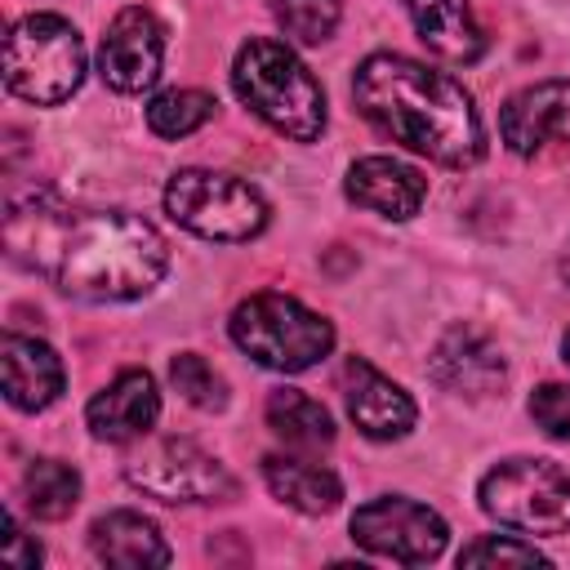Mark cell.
I'll list each match as a JSON object with an SVG mask.
<instances>
[{"mask_svg":"<svg viewBox=\"0 0 570 570\" xmlns=\"http://www.w3.org/2000/svg\"><path fill=\"white\" fill-rule=\"evenodd\" d=\"M125 481L160 503H227L240 490L223 459L183 436H142L125 459Z\"/></svg>","mask_w":570,"mask_h":570,"instance_id":"8","label":"cell"},{"mask_svg":"<svg viewBox=\"0 0 570 570\" xmlns=\"http://www.w3.org/2000/svg\"><path fill=\"white\" fill-rule=\"evenodd\" d=\"M165 214L200 236V240H223L240 245L254 240L267 227V200L254 183L223 174V169H178L165 183Z\"/></svg>","mask_w":570,"mask_h":570,"instance_id":"6","label":"cell"},{"mask_svg":"<svg viewBox=\"0 0 570 570\" xmlns=\"http://www.w3.org/2000/svg\"><path fill=\"white\" fill-rule=\"evenodd\" d=\"M343 383V401H347V419L370 436V441H401L414 432L419 423V405L414 396L392 383L387 374H379L365 356H347L338 370Z\"/></svg>","mask_w":570,"mask_h":570,"instance_id":"11","label":"cell"},{"mask_svg":"<svg viewBox=\"0 0 570 570\" xmlns=\"http://www.w3.org/2000/svg\"><path fill=\"white\" fill-rule=\"evenodd\" d=\"M22 503L36 521H62L80 503V472L62 459H31L22 472Z\"/></svg>","mask_w":570,"mask_h":570,"instance_id":"21","label":"cell"},{"mask_svg":"<svg viewBox=\"0 0 570 570\" xmlns=\"http://www.w3.org/2000/svg\"><path fill=\"white\" fill-rule=\"evenodd\" d=\"M214 111H218V102L205 89H165L147 102V129L156 138H187L200 125H209Z\"/></svg>","mask_w":570,"mask_h":570,"instance_id":"22","label":"cell"},{"mask_svg":"<svg viewBox=\"0 0 570 570\" xmlns=\"http://www.w3.org/2000/svg\"><path fill=\"white\" fill-rule=\"evenodd\" d=\"M561 361H566V365H570V330H566V334H561Z\"/></svg>","mask_w":570,"mask_h":570,"instance_id":"28","label":"cell"},{"mask_svg":"<svg viewBox=\"0 0 570 570\" xmlns=\"http://www.w3.org/2000/svg\"><path fill=\"white\" fill-rule=\"evenodd\" d=\"M169 383L196 410H223L227 405V379L205 356H196V352H178L169 361Z\"/></svg>","mask_w":570,"mask_h":570,"instance_id":"24","label":"cell"},{"mask_svg":"<svg viewBox=\"0 0 570 570\" xmlns=\"http://www.w3.org/2000/svg\"><path fill=\"white\" fill-rule=\"evenodd\" d=\"M428 374L454 396H494L508 383V361L476 325H450L428 356Z\"/></svg>","mask_w":570,"mask_h":570,"instance_id":"13","label":"cell"},{"mask_svg":"<svg viewBox=\"0 0 570 570\" xmlns=\"http://www.w3.org/2000/svg\"><path fill=\"white\" fill-rule=\"evenodd\" d=\"M267 9L294 45H325L343 18L338 0H267Z\"/></svg>","mask_w":570,"mask_h":570,"instance_id":"23","label":"cell"},{"mask_svg":"<svg viewBox=\"0 0 570 570\" xmlns=\"http://www.w3.org/2000/svg\"><path fill=\"white\" fill-rule=\"evenodd\" d=\"M263 481L285 508H294L303 517L334 512L338 499H343V481L325 463H312V459H298V454H267L263 459Z\"/></svg>","mask_w":570,"mask_h":570,"instance_id":"19","label":"cell"},{"mask_svg":"<svg viewBox=\"0 0 570 570\" xmlns=\"http://www.w3.org/2000/svg\"><path fill=\"white\" fill-rule=\"evenodd\" d=\"M343 191H347L352 205H361V209H370L379 218L405 223V218H414L423 209L428 178L414 165L396 160V156H361V160H352V169L343 178Z\"/></svg>","mask_w":570,"mask_h":570,"instance_id":"15","label":"cell"},{"mask_svg":"<svg viewBox=\"0 0 570 570\" xmlns=\"http://www.w3.org/2000/svg\"><path fill=\"white\" fill-rule=\"evenodd\" d=\"M232 343L276 374H303L334 352V325L281 289H258L232 307Z\"/></svg>","mask_w":570,"mask_h":570,"instance_id":"4","label":"cell"},{"mask_svg":"<svg viewBox=\"0 0 570 570\" xmlns=\"http://www.w3.org/2000/svg\"><path fill=\"white\" fill-rule=\"evenodd\" d=\"M165 67V27L151 9L129 4L107 22L98 45V76L116 94H142L160 80Z\"/></svg>","mask_w":570,"mask_h":570,"instance_id":"10","label":"cell"},{"mask_svg":"<svg viewBox=\"0 0 570 570\" xmlns=\"http://www.w3.org/2000/svg\"><path fill=\"white\" fill-rule=\"evenodd\" d=\"M85 80V40L62 13H27L4 36V85L36 107L67 102Z\"/></svg>","mask_w":570,"mask_h":570,"instance_id":"5","label":"cell"},{"mask_svg":"<svg viewBox=\"0 0 570 570\" xmlns=\"http://www.w3.org/2000/svg\"><path fill=\"white\" fill-rule=\"evenodd\" d=\"M0 379H4V401L22 414L49 410L67 387L62 356L49 343L13 330L0 338Z\"/></svg>","mask_w":570,"mask_h":570,"instance_id":"16","label":"cell"},{"mask_svg":"<svg viewBox=\"0 0 570 570\" xmlns=\"http://www.w3.org/2000/svg\"><path fill=\"white\" fill-rule=\"evenodd\" d=\"M352 98L383 138L410 147L414 156H428L445 169H472L485 156V125L463 80L410 53L379 49L361 58Z\"/></svg>","mask_w":570,"mask_h":570,"instance_id":"2","label":"cell"},{"mask_svg":"<svg viewBox=\"0 0 570 570\" xmlns=\"http://www.w3.org/2000/svg\"><path fill=\"white\" fill-rule=\"evenodd\" d=\"M476 503L508 530L570 534V472L552 459L517 454L494 463L476 485Z\"/></svg>","mask_w":570,"mask_h":570,"instance_id":"7","label":"cell"},{"mask_svg":"<svg viewBox=\"0 0 570 570\" xmlns=\"http://www.w3.org/2000/svg\"><path fill=\"white\" fill-rule=\"evenodd\" d=\"M89 552L102 566L116 570H147V566H169V543L160 534V525L134 508H116L107 517H98L89 525Z\"/></svg>","mask_w":570,"mask_h":570,"instance_id":"17","label":"cell"},{"mask_svg":"<svg viewBox=\"0 0 570 570\" xmlns=\"http://www.w3.org/2000/svg\"><path fill=\"white\" fill-rule=\"evenodd\" d=\"M267 428H272L281 441L303 445V450H316V445H330V441H334V419H330V410H325L316 396L298 392V387H276V392L267 396Z\"/></svg>","mask_w":570,"mask_h":570,"instance_id":"20","label":"cell"},{"mask_svg":"<svg viewBox=\"0 0 570 570\" xmlns=\"http://www.w3.org/2000/svg\"><path fill=\"white\" fill-rule=\"evenodd\" d=\"M405 13L419 31V40L441 62H476L485 53V31L472 13V0H405Z\"/></svg>","mask_w":570,"mask_h":570,"instance_id":"18","label":"cell"},{"mask_svg":"<svg viewBox=\"0 0 570 570\" xmlns=\"http://www.w3.org/2000/svg\"><path fill=\"white\" fill-rule=\"evenodd\" d=\"M0 557L18 570H36L40 566V543H31V534L22 530V521L9 512L4 517V543H0Z\"/></svg>","mask_w":570,"mask_h":570,"instance_id":"27","label":"cell"},{"mask_svg":"<svg viewBox=\"0 0 570 570\" xmlns=\"http://www.w3.org/2000/svg\"><path fill=\"white\" fill-rule=\"evenodd\" d=\"M160 419V392L156 379L147 370H120L89 405H85V423L98 441L107 445H125V441H142Z\"/></svg>","mask_w":570,"mask_h":570,"instance_id":"14","label":"cell"},{"mask_svg":"<svg viewBox=\"0 0 570 570\" xmlns=\"http://www.w3.org/2000/svg\"><path fill=\"white\" fill-rule=\"evenodd\" d=\"M459 566H548V557L517 534H481L459 548Z\"/></svg>","mask_w":570,"mask_h":570,"instance_id":"25","label":"cell"},{"mask_svg":"<svg viewBox=\"0 0 570 570\" xmlns=\"http://www.w3.org/2000/svg\"><path fill=\"white\" fill-rule=\"evenodd\" d=\"M530 419L552 441H570V383H539L530 392Z\"/></svg>","mask_w":570,"mask_h":570,"instance_id":"26","label":"cell"},{"mask_svg":"<svg viewBox=\"0 0 570 570\" xmlns=\"http://www.w3.org/2000/svg\"><path fill=\"white\" fill-rule=\"evenodd\" d=\"M499 138L512 156H534L548 142H570V80H534L499 111Z\"/></svg>","mask_w":570,"mask_h":570,"instance_id":"12","label":"cell"},{"mask_svg":"<svg viewBox=\"0 0 570 570\" xmlns=\"http://www.w3.org/2000/svg\"><path fill=\"white\" fill-rule=\"evenodd\" d=\"M232 89L267 129L294 142H316L325 129V89L285 40L249 36L232 62Z\"/></svg>","mask_w":570,"mask_h":570,"instance_id":"3","label":"cell"},{"mask_svg":"<svg viewBox=\"0 0 570 570\" xmlns=\"http://www.w3.org/2000/svg\"><path fill=\"white\" fill-rule=\"evenodd\" d=\"M347 530H352L356 548H365L370 557H383V561H401V566L436 561L450 543L445 517L405 494H379V499L361 503L352 512Z\"/></svg>","mask_w":570,"mask_h":570,"instance_id":"9","label":"cell"},{"mask_svg":"<svg viewBox=\"0 0 570 570\" xmlns=\"http://www.w3.org/2000/svg\"><path fill=\"white\" fill-rule=\"evenodd\" d=\"M4 254L85 303H129L160 285L165 236L129 209H71L49 191L13 196Z\"/></svg>","mask_w":570,"mask_h":570,"instance_id":"1","label":"cell"}]
</instances>
